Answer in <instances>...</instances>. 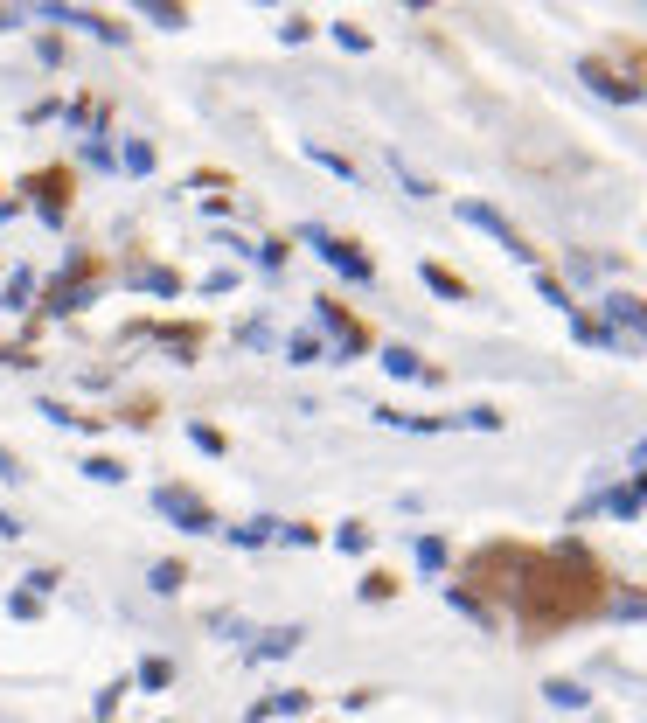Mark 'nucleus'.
Masks as SVG:
<instances>
[{"instance_id": "43", "label": "nucleus", "mask_w": 647, "mask_h": 723, "mask_svg": "<svg viewBox=\"0 0 647 723\" xmlns=\"http://www.w3.org/2000/svg\"><path fill=\"white\" fill-rule=\"evenodd\" d=\"M147 21H161V28H181L188 14H181V7H161V0H154V7H147Z\"/></svg>"}, {"instance_id": "37", "label": "nucleus", "mask_w": 647, "mask_h": 723, "mask_svg": "<svg viewBox=\"0 0 647 723\" xmlns=\"http://www.w3.org/2000/svg\"><path fill=\"white\" fill-rule=\"evenodd\" d=\"M84 160H91V167H105V174H112V167H119V153H112V146H105V133H98V140H84Z\"/></svg>"}, {"instance_id": "18", "label": "nucleus", "mask_w": 647, "mask_h": 723, "mask_svg": "<svg viewBox=\"0 0 647 723\" xmlns=\"http://www.w3.org/2000/svg\"><path fill=\"white\" fill-rule=\"evenodd\" d=\"M147 584H154V591H161V598H174V591H181V584H188V564H181V557H161V564H154V571H147Z\"/></svg>"}, {"instance_id": "15", "label": "nucleus", "mask_w": 647, "mask_h": 723, "mask_svg": "<svg viewBox=\"0 0 647 723\" xmlns=\"http://www.w3.org/2000/svg\"><path fill=\"white\" fill-rule=\"evenodd\" d=\"M446 605L467 612V619H481V626H494V605H487L481 591H467V584H446Z\"/></svg>"}, {"instance_id": "47", "label": "nucleus", "mask_w": 647, "mask_h": 723, "mask_svg": "<svg viewBox=\"0 0 647 723\" xmlns=\"http://www.w3.org/2000/svg\"><path fill=\"white\" fill-rule=\"evenodd\" d=\"M641 459H647V438H641Z\"/></svg>"}, {"instance_id": "36", "label": "nucleus", "mask_w": 647, "mask_h": 723, "mask_svg": "<svg viewBox=\"0 0 647 723\" xmlns=\"http://www.w3.org/2000/svg\"><path fill=\"white\" fill-rule=\"evenodd\" d=\"M119 160H126L133 174H154V146H147V140H133V146H126V153H119Z\"/></svg>"}, {"instance_id": "9", "label": "nucleus", "mask_w": 647, "mask_h": 723, "mask_svg": "<svg viewBox=\"0 0 647 723\" xmlns=\"http://www.w3.org/2000/svg\"><path fill=\"white\" fill-rule=\"evenodd\" d=\"M28 195H35V216L42 223H63V209H70V174L56 167V174H28Z\"/></svg>"}, {"instance_id": "14", "label": "nucleus", "mask_w": 647, "mask_h": 723, "mask_svg": "<svg viewBox=\"0 0 647 723\" xmlns=\"http://www.w3.org/2000/svg\"><path fill=\"white\" fill-rule=\"evenodd\" d=\"M383 376H397V383H425V362H418L404 341H390V348H383Z\"/></svg>"}, {"instance_id": "44", "label": "nucleus", "mask_w": 647, "mask_h": 723, "mask_svg": "<svg viewBox=\"0 0 647 723\" xmlns=\"http://www.w3.org/2000/svg\"><path fill=\"white\" fill-rule=\"evenodd\" d=\"M21 584H28L35 598H49V591H56V571H28V578H21Z\"/></svg>"}, {"instance_id": "24", "label": "nucleus", "mask_w": 647, "mask_h": 723, "mask_svg": "<svg viewBox=\"0 0 647 723\" xmlns=\"http://www.w3.org/2000/svg\"><path fill=\"white\" fill-rule=\"evenodd\" d=\"M84 480H105V487H119V480H126V466H119L112 452H91V459H84Z\"/></svg>"}, {"instance_id": "41", "label": "nucleus", "mask_w": 647, "mask_h": 723, "mask_svg": "<svg viewBox=\"0 0 647 723\" xmlns=\"http://www.w3.org/2000/svg\"><path fill=\"white\" fill-rule=\"evenodd\" d=\"M7 612H14V619H35V612H42V598H35V591H14V598H7Z\"/></svg>"}, {"instance_id": "16", "label": "nucleus", "mask_w": 647, "mask_h": 723, "mask_svg": "<svg viewBox=\"0 0 647 723\" xmlns=\"http://www.w3.org/2000/svg\"><path fill=\"white\" fill-rule=\"evenodd\" d=\"M418 279L439 292V299H467V279H460V272H446V265H432V258L418 265Z\"/></svg>"}, {"instance_id": "39", "label": "nucleus", "mask_w": 647, "mask_h": 723, "mask_svg": "<svg viewBox=\"0 0 647 723\" xmlns=\"http://www.w3.org/2000/svg\"><path fill=\"white\" fill-rule=\"evenodd\" d=\"M307 35H314L307 14H286V21H279V42H307Z\"/></svg>"}, {"instance_id": "29", "label": "nucleus", "mask_w": 647, "mask_h": 723, "mask_svg": "<svg viewBox=\"0 0 647 723\" xmlns=\"http://www.w3.org/2000/svg\"><path fill=\"white\" fill-rule=\"evenodd\" d=\"M536 292H543V299H550L557 313H578V306H571V292H564V279H550V272H536Z\"/></svg>"}, {"instance_id": "40", "label": "nucleus", "mask_w": 647, "mask_h": 723, "mask_svg": "<svg viewBox=\"0 0 647 723\" xmlns=\"http://www.w3.org/2000/svg\"><path fill=\"white\" fill-rule=\"evenodd\" d=\"M119 703H126V682H105V689H98V703H91V710H98V717H112V710H119Z\"/></svg>"}, {"instance_id": "25", "label": "nucleus", "mask_w": 647, "mask_h": 723, "mask_svg": "<svg viewBox=\"0 0 647 723\" xmlns=\"http://www.w3.org/2000/svg\"><path fill=\"white\" fill-rule=\"evenodd\" d=\"M307 160L327 167V174H341V181H355V160H341V153H327V146H314V140H307Z\"/></svg>"}, {"instance_id": "28", "label": "nucleus", "mask_w": 647, "mask_h": 723, "mask_svg": "<svg viewBox=\"0 0 647 723\" xmlns=\"http://www.w3.org/2000/svg\"><path fill=\"white\" fill-rule=\"evenodd\" d=\"M334 550L362 557V550H369V529H362V522H341V529H334Z\"/></svg>"}, {"instance_id": "3", "label": "nucleus", "mask_w": 647, "mask_h": 723, "mask_svg": "<svg viewBox=\"0 0 647 723\" xmlns=\"http://www.w3.org/2000/svg\"><path fill=\"white\" fill-rule=\"evenodd\" d=\"M154 508H161L181 536H216V529H223V522H216V508H209L195 487H174V480H167V487H154Z\"/></svg>"}, {"instance_id": "20", "label": "nucleus", "mask_w": 647, "mask_h": 723, "mask_svg": "<svg viewBox=\"0 0 647 723\" xmlns=\"http://www.w3.org/2000/svg\"><path fill=\"white\" fill-rule=\"evenodd\" d=\"M543 696H550L557 710H585V703H592V689H585V682H564V675H557V682H543Z\"/></svg>"}, {"instance_id": "30", "label": "nucleus", "mask_w": 647, "mask_h": 723, "mask_svg": "<svg viewBox=\"0 0 647 723\" xmlns=\"http://www.w3.org/2000/svg\"><path fill=\"white\" fill-rule=\"evenodd\" d=\"M188 445L209 452V459H223V432H216V425H188Z\"/></svg>"}, {"instance_id": "4", "label": "nucleus", "mask_w": 647, "mask_h": 723, "mask_svg": "<svg viewBox=\"0 0 647 723\" xmlns=\"http://www.w3.org/2000/svg\"><path fill=\"white\" fill-rule=\"evenodd\" d=\"M300 244H314V251H321V258L341 272V279H348V286H369V279H376V265L362 258V244L334 237V230H321V223H300Z\"/></svg>"}, {"instance_id": "31", "label": "nucleus", "mask_w": 647, "mask_h": 723, "mask_svg": "<svg viewBox=\"0 0 647 723\" xmlns=\"http://www.w3.org/2000/svg\"><path fill=\"white\" fill-rule=\"evenodd\" d=\"M355 591H362V598L376 605V598H397V578H390V571H369V578L355 584Z\"/></svg>"}, {"instance_id": "21", "label": "nucleus", "mask_w": 647, "mask_h": 723, "mask_svg": "<svg viewBox=\"0 0 647 723\" xmlns=\"http://www.w3.org/2000/svg\"><path fill=\"white\" fill-rule=\"evenodd\" d=\"M606 313H613L620 327H641V334H647V306L634 299V292H613V299H606Z\"/></svg>"}, {"instance_id": "26", "label": "nucleus", "mask_w": 647, "mask_h": 723, "mask_svg": "<svg viewBox=\"0 0 647 723\" xmlns=\"http://www.w3.org/2000/svg\"><path fill=\"white\" fill-rule=\"evenodd\" d=\"M327 35H334V42H341L348 56H362V49H369V28H355V21H334Z\"/></svg>"}, {"instance_id": "23", "label": "nucleus", "mask_w": 647, "mask_h": 723, "mask_svg": "<svg viewBox=\"0 0 647 723\" xmlns=\"http://www.w3.org/2000/svg\"><path fill=\"white\" fill-rule=\"evenodd\" d=\"M251 265L279 279V272H286V237H265V244H251Z\"/></svg>"}, {"instance_id": "22", "label": "nucleus", "mask_w": 647, "mask_h": 723, "mask_svg": "<svg viewBox=\"0 0 647 723\" xmlns=\"http://www.w3.org/2000/svg\"><path fill=\"white\" fill-rule=\"evenodd\" d=\"M133 682H140V689H154V696H161L167 682H174V661H167V654H147V661H140V675H133Z\"/></svg>"}, {"instance_id": "38", "label": "nucleus", "mask_w": 647, "mask_h": 723, "mask_svg": "<svg viewBox=\"0 0 647 723\" xmlns=\"http://www.w3.org/2000/svg\"><path fill=\"white\" fill-rule=\"evenodd\" d=\"M28 292H35V272H14V279H7V306L21 313V306H28Z\"/></svg>"}, {"instance_id": "10", "label": "nucleus", "mask_w": 647, "mask_h": 723, "mask_svg": "<svg viewBox=\"0 0 647 723\" xmlns=\"http://www.w3.org/2000/svg\"><path fill=\"white\" fill-rule=\"evenodd\" d=\"M599 508H606V515H620V522H634V515L647 508V473H634V480H627V487H613V494H599Z\"/></svg>"}, {"instance_id": "42", "label": "nucleus", "mask_w": 647, "mask_h": 723, "mask_svg": "<svg viewBox=\"0 0 647 723\" xmlns=\"http://www.w3.org/2000/svg\"><path fill=\"white\" fill-rule=\"evenodd\" d=\"M613 612H627V619H647V598H641V591H620V598H613Z\"/></svg>"}, {"instance_id": "34", "label": "nucleus", "mask_w": 647, "mask_h": 723, "mask_svg": "<svg viewBox=\"0 0 647 723\" xmlns=\"http://www.w3.org/2000/svg\"><path fill=\"white\" fill-rule=\"evenodd\" d=\"M460 425H467V432H501V411H494V404H474Z\"/></svg>"}, {"instance_id": "12", "label": "nucleus", "mask_w": 647, "mask_h": 723, "mask_svg": "<svg viewBox=\"0 0 647 723\" xmlns=\"http://www.w3.org/2000/svg\"><path fill=\"white\" fill-rule=\"evenodd\" d=\"M300 640H307L300 626H272V633H258V647H251V661H286V654H293Z\"/></svg>"}, {"instance_id": "17", "label": "nucleus", "mask_w": 647, "mask_h": 723, "mask_svg": "<svg viewBox=\"0 0 647 723\" xmlns=\"http://www.w3.org/2000/svg\"><path fill=\"white\" fill-rule=\"evenodd\" d=\"M571 334H578L585 348H620V334H613L606 320H592V313H571Z\"/></svg>"}, {"instance_id": "5", "label": "nucleus", "mask_w": 647, "mask_h": 723, "mask_svg": "<svg viewBox=\"0 0 647 723\" xmlns=\"http://www.w3.org/2000/svg\"><path fill=\"white\" fill-rule=\"evenodd\" d=\"M314 320H321V334L334 341V362H355V355H369V327L341 306V299H314Z\"/></svg>"}, {"instance_id": "11", "label": "nucleus", "mask_w": 647, "mask_h": 723, "mask_svg": "<svg viewBox=\"0 0 647 723\" xmlns=\"http://www.w3.org/2000/svg\"><path fill=\"white\" fill-rule=\"evenodd\" d=\"M126 286H133V292H154V299H174V292H181V279H174L167 265H133V272H126Z\"/></svg>"}, {"instance_id": "32", "label": "nucleus", "mask_w": 647, "mask_h": 723, "mask_svg": "<svg viewBox=\"0 0 647 723\" xmlns=\"http://www.w3.org/2000/svg\"><path fill=\"white\" fill-rule=\"evenodd\" d=\"M286 355H293L300 369H307V362H321V334H293V341H286Z\"/></svg>"}, {"instance_id": "8", "label": "nucleus", "mask_w": 647, "mask_h": 723, "mask_svg": "<svg viewBox=\"0 0 647 723\" xmlns=\"http://www.w3.org/2000/svg\"><path fill=\"white\" fill-rule=\"evenodd\" d=\"M578 77H585L599 98H613V105H641V98H647L634 77H620V70H613V63H599V56H585V63H578Z\"/></svg>"}, {"instance_id": "45", "label": "nucleus", "mask_w": 647, "mask_h": 723, "mask_svg": "<svg viewBox=\"0 0 647 723\" xmlns=\"http://www.w3.org/2000/svg\"><path fill=\"white\" fill-rule=\"evenodd\" d=\"M0 480H28V473H21V459H14L7 445H0Z\"/></svg>"}, {"instance_id": "2", "label": "nucleus", "mask_w": 647, "mask_h": 723, "mask_svg": "<svg viewBox=\"0 0 647 723\" xmlns=\"http://www.w3.org/2000/svg\"><path fill=\"white\" fill-rule=\"evenodd\" d=\"M91 292H98V258H70L56 279H49V292H42V313H84L91 306Z\"/></svg>"}, {"instance_id": "1", "label": "nucleus", "mask_w": 647, "mask_h": 723, "mask_svg": "<svg viewBox=\"0 0 647 723\" xmlns=\"http://www.w3.org/2000/svg\"><path fill=\"white\" fill-rule=\"evenodd\" d=\"M508 605L522 612L529 633H557V626H578L606 605V571L578 550V543H557V550H529L522 557V578L508 591Z\"/></svg>"}, {"instance_id": "7", "label": "nucleus", "mask_w": 647, "mask_h": 723, "mask_svg": "<svg viewBox=\"0 0 647 723\" xmlns=\"http://www.w3.org/2000/svg\"><path fill=\"white\" fill-rule=\"evenodd\" d=\"M49 21H63V28H77V35H98V42H112V49H126V42H133L112 14H91V7H63V0H56V7H49Z\"/></svg>"}, {"instance_id": "33", "label": "nucleus", "mask_w": 647, "mask_h": 723, "mask_svg": "<svg viewBox=\"0 0 647 723\" xmlns=\"http://www.w3.org/2000/svg\"><path fill=\"white\" fill-rule=\"evenodd\" d=\"M418 564H425V571H446V536H418Z\"/></svg>"}, {"instance_id": "19", "label": "nucleus", "mask_w": 647, "mask_h": 723, "mask_svg": "<svg viewBox=\"0 0 647 723\" xmlns=\"http://www.w3.org/2000/svg\"><path fill=\"white\" fill-rule=\"evenodd\" d=\"M223 536H230L237 550H265V543L279 536V522H265V515H258V522H244V529H223Z\"/></svg>"}, {"instance_id": "27", "label": "nucleus", "mask_w": 647, "mask_h": 723, "mask_svg": "<svg viewBox=\"0 0 647 723\" xmlns=\"http://www.w3.org/2000/svg\"><path fill=\"white\" fill-rule=\"evenodd\" d=\"M272 543H293V550H314L321 543V529H307V522H279V536Z\"/></svg>"}, {"instance_id": "13", "label": "nucleus", "mask_w": 647, "mask_h": 723, "mask_svg": "<svg viewBox=\"0 0 647 723\" xmlns=\"http://www.w3.org/2000/svg\"><path fill=\"white\" fill-rule=\"evenodd\" d=\"M314 696L307 689H279V696H265V703H251V723H265V717H300Z\"/></svg>"}, {"instance_id": "6", "label": "nucleus", "mask_w": 647, "mask_h": 723, "mask_svg": "<svg viewBox=\"0 0 647 723\" xmlns=\"http://www.w3.org/2000/svg\"><path fill=\"white\" fill-rule=\"evenodd\" d=\"M460 223H474V230H487V237H494V244H501L508 258H522V265H536V251H529V237H522V230H515V223H508V216L494 209V202H460Z\"/></svg>"}, {"instance_id": "35", "label": "nucleus", "mask_w": 647, "mask_h": 723, "mask_svg": "<svg viewBox=\"0 0 647 723\" xmlns=\"http://www.w3.org/2000/svg\"><path fill=\"white\" fill-rule=\"evenodd\" d=\"M390 167H397V181H404V188H411V195H418V202H425V195H439V188H432V181H425V174H411V167H404V160H397V153H390Z\"/></svg>"}, {"instance_id": "46", "label": "nucleus", "mask_w": 647, "mask_h": 723, "mask_svg": "<svg viewBox=\"0 0 647 723\" xmlns=\"http://www.w3.org/2000/svg\"><path fill=\"white\" fill-rule=\"evenodd\" d=\"M0 28H21V14H14V7H0Z\"/></svg>"}]
</instances>
